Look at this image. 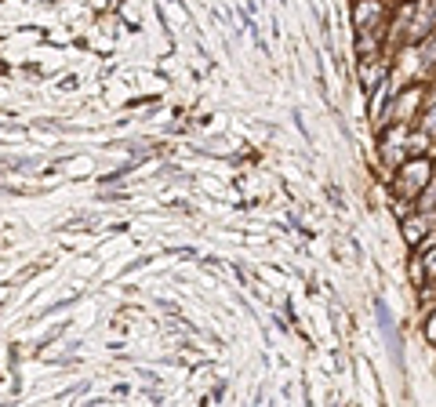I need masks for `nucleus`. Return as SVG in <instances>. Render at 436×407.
<instances>
[{
  "label": "nucleus",
  "mask_w": 436,
  "mask_h": 407,
  "mask_svg": "<svg viewBox=\"0 0 436 407\" xmlns=\"http://www.w3.org/2000/svg\"><path fill=\"white\" fill-rule=\"evenodd\" d=\"M425 276H436V247L425 254Z\"/></svg>",
  "instance_id": "nucleus-7"
},
{
  "label": "nucleus",
  "mask_w": 436,
  "mask_h": 407,
  "mask_svg": "<svg viewBox=\"0 0 436 407\" xmlns=\"http://www.w3.org/2000/svg\"><path fill=\"white\" fill-rule=\"evenodd\" d=\"M425 338L436 346V309H432V316H429V324H425Z\"/></svg>",
  "instance_id": "nucleus-8"
},
{
  "label": "nucleus",
  "mask_w": 436,
  "mask_h": 407,
  "mask_svg": "<svg viewBox=\"0 0 436 407\" xmlns=\"http://www.w3.org/2000/svg\"><path fill=\"white\" fill-rule=\"evenodd\" d=\"M411 280H414V284H422V280H425V266H422L418 259L411 262Z\"/></svg>",
  "instance_id": "nucleus-6"
},
{
  "label": "nucleus",
  "mask_w": 436,
  "mask_h": 407,
  "mask_svg": "<svg viewBox=\"0 0 436 407\" xmlns=\"http://www.w3.org/2000/svg\"><path fill=\"white\" fill-rule=\"evenodd\" d=\"M382 15H385V4H382V0H360L353 22H357L360 33H378V30H382Z\"/></svg>",
  "instance_id": "nucleus-2"
},
{
  "label": "nucleus",
  "mask_w": 436,
  "mask_h": 407,
  "mask_svg": "<svg viewBox=\"0 0 436 407\" xmlns=\"http://www.w3.org/2000/svg\"><path fill=\"white\" fill-rule=\"evenodd\" d=\"M404 237H407V244H418L425 237V222L422 219H407L404 222Z\"/></svg>",
  "instance_id": "nucleus-4"
},
{
  "label": "nucleus",
  "mask_w": 436,
  "mask_h": 407,
  "mask_svg": "<svg viewBox=\"0 0 436 407\" xmlns=\"http://www.w3.org/2000/svg\"><path fill=\"white\" fill-rule=\"evenodd\" d=\"M422 131H425V135H436V105H432V110L425 113V120H422Z\"/></svg>",
  "instance_id": "nucleus-5"
},
{
  "label": "nucleus",
  "mask_w": 436,
  "mask_h": 407,
  "mask_svg": "<svg viewBox=\"0 0 436 407\" xmlns=\"http://www.w3.org/2000/svg\"><path fill=\"white\" fill-rule=\"evenodd\" d=\"M429 175H432V167H429V160H407L404 167H400V175H397V189L404 193V197H414V193H422L425 189V182H429Z\"/></svg>",
  "instance_id": "nucleus-1"
},
{
  "label": "nucleus",
  "mask_w": 436,
  "mask_h": 407,
  "mask_svg": "<svg viewBox=\"0 0 436 407\" xmlns=\"http://www.w3.org/2000/svg\"><path fill=\"white\" fill-rule=\"evenodd\" d=\"M375 88H378V95H375V98H371V120H382V110H385V98L392 95V84H389V80H378V84H375Z\"/></svg>",
  "instance_id": "nucleus-3"
}]
</instances>
